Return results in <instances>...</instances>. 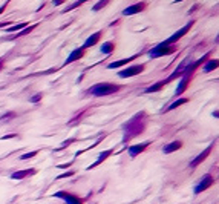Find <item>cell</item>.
Listing matches in <instances>:
<instances>
[{"label": "cell", "mask_w": 219, "mask_h": 204, "mask_svg": "<svg viewBox=\"0 0 219 204\" xmlns=\"http://www.w3.org/2000/svg\"><path fill=\"white\" fill-rule=\"evenodd\" d=\"M191 26H193V21H188V23H187L185 26H182V28H181L179 31H176L173 35H170L167 40H164V41H162V44H165V46H168V44H172V43H176L179 38H182V37H184V35H185V34L190 31V28H191Z\"/></svg>", "instance_id": "obj_6"}, {"label": "cell", "mask_w": 219, "mask_h": 204, "mask_svg": "<svg viewBox=\"0 0 219 204\" xmlns=\"http://www.w3.org/2000/svg\"><path fill=\"white\" fill-rule=\"evenodd\" d=\"M135 58H138V55H132V57H127V58H123V60H118V61H112V63L107 64V69H118V67H121V66L132 63Z\"/></svg>", "instance_id": "obj_13"}, {"label": "cell", "mask_w": 219, "mask_h": 204, "mask_svg": "<svg viewBox=\"0 0 219 204\" xmlns=\"http://www.w3.org/2000/svg\"><path fill=\"white\" fill-rule=\"evenodd\" d=\"M37 153H38V150H32V152H28V153H23V155L20 156V160H23V161H25V160H29V158H34Z\"/></svg>", "instance_id": "obj_25"}, {"label": "cell", "mask_w": 219, "mask_h": 204, "mask_svg": "<svg viewBox=\"0 0 219 204\" xmlns=\"http://www.w3.org/2000/svg\"><path fill=\"white\" fill-rule=\"evenodd\" d=\"M213 183H214V178H213L210 173L204 175V176L198 181V184L193 187V193H194V195H199L201 192H204V190H207L210 186H213Z\"/></svg>", "instance_id": "obj_5"}, {"label": "cell", "mask_w": 219, "mask_h": 204, "mask_svg": "<svg viewBox=\"0 0 219 204\" xmlns=\"http://www.w3.org/2000/svg\"><path fill=\"white\" fill-rule=\"evenodd\" d=\"M6 5H8V3H5L3 6H0V14H2V12H5V8H6Z\"/></svg>", "instance_id": "obj_34"}, {"label": "cell", "mask_w": 219, "mask_h": 204, "mask_svg": "<svg viewBox=\"0 0 219 204\" xmlns=\"http://www.w3.org/2000/svg\"><path fill=\"white\" fill-rule=\"evenodd\" d=\"M182 147V143L181 141H172V143H168V144H165L164 147H162V152L165 153V155H168V153H172V152H175V150H178V149H181Z\"/></svg>", "instance_id": "obj_17"}, {"label": "cell", "mask_w": 219, "mask_h": 204, "mask_svg": "<svg viewBox=\"0 0 219 204\" xmlns=\"http://www.w3.org/2000/svg\"><path fill=\"white\" fill-rule=\"evenodd\" d=\"M34 28H35V25L34 26H26L25 29H21L20 32H17L15 35H12V37H9L11 40H14V38H18V37H23V35H26V34H29V32H32L34 31Z\"/></svg>", "instance_id": "obj_22"}, {"label": "cell", "mask_w": 219, "mask_h": 204, "mask_svg": "<svg viewBox=\"0 0 219 204\" xmlns=\"http://www.w3.org/2000/svg\"><path fill=\"white\" fill-rule=\"evenodd\" d=\"M119 89L118 84H112V83H96L93 86H90L86 94L89 95H93V97H106V95H110L113 92H116V90Z\"/></svg>", "instance_id": "obj_2"}, {"label": "cell", "mask_w": 219, "mask_h": 204, "mask_svg": "<svg viewBox=\"0 0 219 204\" xmlns=\"http://www.w3.org/2000/svg\"><path fill=\"white\" fill-rule=\"evenodd\" d=\"M14 117H15L14 112H8V114H5V115L0 117V121H9V120H11V118H14Z\"/></svg>", "instance_id": "obj_26"}, {"label": "cell", "mask_w": 219, "mask_h": 204, "mask_svg": "<svg viewBox=\"0 0 219 204\" xmlns=\"http://www.w3.org/2000/svg\"><path fill=\"white\" fill-rule=\"evenodd\" d=\"M112 153H113V149H107V150L101 152V153L98 155V158H96V161H95L93 164H90V166H89L87 169L90 170V169H93V167H96V166H100V164H101V163H103L104 160H107V158H109V156H110Z\"/></svg>", "instance_id": "obj_16"}, {"label": "cell", "mask_w": 219, "mask_h": 204, "mask_svg": "<svg viewBox=\"0 0 219 204\" xmlns=\"http://www.w3.org/2000/svg\"><path fill=\"white\" fill-rule=\"evenodd\" d=\"M185 103H188V98H179V100H176L175 103H172L168 107H165L162 112H168V110H173V109H176L178 106H181V104H185Z\"/></svg>", "instance_id": "obj_21"}, {"label": "cell", "mask_w": 219, "mask_h": 204, "mask_svg": "<svg viewBox=\"0 0 219 204\" xmlns=\"http://www.w3.org/2000/svg\"><path fill=\"white\" fill-rule=\"evenodd\" d=\"M54 196H55V198H60V199H63V201H66L67 204H83V201H81L78 196L72 195V193H67V192H63V190L54 193Z\"/></svg>", "instance_id": "obj_9"}, {"label": "cell", "mask_w": 219, "mask_h": 204, "mask_svg": "<svg viewBox=\"0 0 219 204\" xmlns=\"http://www.w3.org/2000/svg\"><path fill=\"white\" fill-rule=\"evenodd\" d=\"M75 141H77L75 138H69V140H66V141H63V143H61V146H60V147H58L57 150H61V149H64V147H67V146H69L70 143H75Z\"/></svg>", "instance_id": "obj_27"}, {"label": "cell", "mask_w": 219, "mask_h": 204, "mask_svg": "<svg viewBox=\"0 0 219 204\" xmlns=\"http://www.w3.org/2000/svg\"><path fill=\"white\" fill-rule=\"evenodd\" d=\"M37 170L32 167V169H25V170H17V172H12L11 173V178L12 179H17V181H20V179H23V178H26V176H31V175H34Z\"/></svg>", "instance_id": "obj_14"}, {"label": "cell", "mask_w": 219, "mask_h": 204, "mask_svg": "<svg viewBox=\"0 0 219 204\" xmlns=\"http://www.w3.org/2000/svg\"><path fill=\"white\" fill-rule=\"evenodd\" d=\"M80 5H81V2H75V3H72L70 6H67V8H66L63 12H69V11H72L74 8H77V6H80Z\"/></svg>", "instance_id": "obj_28"}, {"label": "cell", "mask_w": 219, "mask_h": 204, "mask_svg": "<svg viewBox=\"0 0 219 204\" xmlns=\"http://www.w3.org/2000/svg\"><path fill=\"white\" fill-rule=\"evenodd\" d=\"M101 34H103V32H101V31H98V32H95V34H92L90 37H87V40L84 41V44H83V46H81V48H83V49L86 51L87 48H90V46H95V44H96V43H98V40H100Z\"/></svg>", "instance_id": "obj_15"}, {"label": "cell", "mask_w": 219, "mask_h": 204, "mask_svg": "<svg viewBox=\"0 0 219 204\" xmlns=\"http://www.w3.org/2000/svg\"><path fill=\"white\" fill-rule=\"evenodd\" d=\"M145 6H147V3H144V2H141V3H135V5L127 6L126 9H123V15H133V14H138V12L144 11Z\"/></svg>", "instance_id": "obj_11"}, {"label": "cell", "mask_w": 219, "mask_h": 204, "mask_svg": "<svg viewBox=\"0 0 219 204\" xmlns=\"http://www.w3.org/2000/svg\"><path fill=\"white\" fill-rule=\"evenodd\" d=\"M115 51V43L113 41H104L103 43V46H101V52L103 54H110V52H113Z\"/></svg>", "instance_id": "obj_20"}, {"label": "cell", "mask_w": 219, "mask_h": 204, "mask_svg": "<svg viewBox=\"0 0 219 204\" xmlns=\"http://www.w3.org/2000/svg\"><path fill=\"white\" fill-rule=\"evenodd\" d=\"M213 146H214L213 143H211V144H208V147H205V149H204V150H202V152L196 156V158H193V160L190 161L188 167H190V169H196V167H198L202 161H205V160H207V156H208V155H210V152H211V149H213Z\"/></svg>", "instance_id": "obj_8"}, {"label": "cell", "mask_w": 219, "mask_h": 204, "mask_svg": "<svg viewBox=\"0 0 219 204\" xmlns=\"http://www.w3.org/2000/svg\"><path fill=\"white\" fill-rule=\"evenodd\" d=\"M28 26V23L26 21H21V23H18V25H12V26H8V29H6V32H14V31H21V29H25Z\"/></svg>", "instance_id": "obj_23"}, {"label": "cell", "mask_w": 219, "mask_h": 204, "mask_svg": "<svg viewBox=\"0 0 219 204\" xmlns=\"http://www.w3.org/2000/svg\"><path fill=\"white\" fill-rule=\"evenodd\" d=\"M217 67V60H213V58H210V60H207L205 61V64H204V67H202V71L207 74V72H211V71H214Z\"/></svg>", "instance_id": "obj_18"}, {"label": "cell", "mask_w": 219, "mask_h": 204, "mask_svg": "<svg viewBox=\"0 0 219 204\" xmlns=\"http://www.w3.org/2000/svg\"><path fill=\"white\" fill-rule=\"evenodd\" d=\"M175 51H176V48H170V46H165V44L159 43L149 51V57L150 58H158V57H162V55H170Z\"/></svg>", "instance_id": "obj_4"}, {"label": "cell", "mask_w": 219, "mask_h": 204, "mask_svg": "<svg viewBox=\"0 0 219 204\" xmlns=\"http://www.w3.org/2000/svg\"><path fill=\"white\" fill-rule=\"evenodd\" d=\"M165 84H164V81L161 80V81H158L156 84H152V86H149V87H145L144 89V94H152V92H158V90H161L162 87H164Z\"/></svg>", "instance_id": "obj_19"}, {"label": "cell", "mask_w": 219, "mask_h": 204, "mask_svg": "<svg viewBox=\"0 0 219 204\" xmlns=\"http://www.w3.org/2000/svg\"><path fill=\"white\" fill-rule=\"evenodd\" d=\"M150 144V141H144V143H141V144H135V146H130L127 150H129V155L132 156V158H135L138 153H141V152H144L145 149H147V146Z\"/></svg>", "instance_id": "obj_12"}, {"label": "cell", "mask_w": 219, "mask_h": 204, "mask_svg": "<svg viewBox=\"0 0 219 204\" xmlns=\"http://www.w3.org/2000/svg\"><path fill=\"white\" fill-rule=\"evenodd\" d=\"M17 137V133H14V135H5V137H2L0 140H8V138H15Z\"/></svg>", "instance_id": "obj_31"}, {"label": "cell", "mask_w": 219, "mask_h": 204, "mask_svg": "<svg viewBox=\"0 0 219 204\" xmlns=\"http://www.w3.org/2000/svg\"><path fill=\"white\" fill-rule=\"evenodd\" d=\"M3 63H5V57H2V58H0V71L3 69Z\"/></svg>", "instance_id": "obj_33"}, {"label": "cell", "mask_w": 219, "mask_h": 204, "mask_svg": "<svg viewBox=\"0 0 219 204\" xmlns=\"http://www.w3.org/2000/svg\"><path fill=\"white\" fill-rule=\"evenodd\" d=\"M144 69H145L144 64H133V66L126 67L124 71H119V72H118V77H119V78H129V77H133V75L141 74Z\"/></svg>", "instance_id": "obj_7"}, {"label": "cell", "mask_w": 219, "mask_h": 204, "mask_svg": "<svg viewBox=\"0 0 219 204\" xmlns=\"http://www.w3.org/2000/svg\"><path fill=\"white\" fill-rule=\"evenodd\" d=\"M106 5H107V2H106V0H101V2H96V3L92 6V11H95V12H96V11H100L101 8H104Z\"/></svg>", "instance_id": "obj_24"}, {"label": "cell", "mask_w": 219, "mask_h": 204, "mask_svg": "<svg viewBox=\"0 0 219 204\" xmlns=\"http://www.w3.org/2000/svg\"><path fill=\"white\" fill-rule=\"evenodd\" d=\"M72 175H74V172H66V173H61V175H58L57 176V179H61V178H67V176H72Z\"/></svg>", "instance_id": "obj_30"}, {"label": "cell", "mask_w": 219, "mask_h": 204, "mask_svg": "<svg viewBox=\"0 0 219 204\" xmlns=\"http://www.w3.org/2000/svg\"><path fill=\"white\" fill-rule=\"evenodd\" d=\"M191 61H193V58H191V57H187V58H184V60L179 63V66L176 67V69H175L172 74H170V75H168L165 80H162V81H164V84H168L170 81H173V80H176V78L182 77V74H184V72H185V69H187V66H188Z\"/></svg>", "instance_id": "obj_3"}, {"label": "cell", "mask_w": 219, "mask_h": 204, "mask_svg": "<svg viewBox=\"0 0 219 204\" xmlns=\"http://www.w3.org/2000/svg\"><path fill=\"white\" fill-rule=\"evenodd\" d=\"M41 97H43V94H35L34 97H31V103H37V101H40Z\"/></svg>", "instance_id": "obj_29"}, {"label": "cell", "mask_w": 219, "mask_h": 204, "mask_svg": "<svg viewBox=\"0 0 219 204\" xmlns=\"http://www.w3.org/2000/svg\"><path fill=\"white\" fill-rule=\"evenodd\" d=\"M145 124H147V117H145L144 110L138 112V114H135L130 120H127L123 124V130H124L123 143H127V141L133 140L135 137H138V135H141L145 129Z\"/></svg>", "instance_id": "obj_1"}, {"label": "cell", "mask_w": 219, "mask_h": 204, "mask_svg": "<svg viewBox=\"0 0 219 204\" xmlns=\"http://www.w3.org/2000/svg\"><path fill=\"white\" fill-rule=\"evenodd\" d=\"M83 55H84V49H83V48H77V49H74V51H72V52L69 54V57L64 60L63 66L70 64V63H74V61H77V60L83 58Z\"/></svg>", "instance_id": "obj_10"}, {"label": "cell", "mask_w": 219, "mask_h": 204, "mask_svg": "<svg viewBox=\"0 0 219 204\" xmlns=\"http://www.w3.org/2000/svg\"><path fill=\"white\" fill-rule=\"evenodd\" d=\"M11 26V21H3V23H0V28H5V26Z\"/></svg>", "instance_id": "obj_32"}]
</instances>
